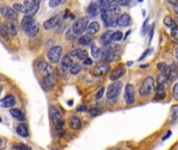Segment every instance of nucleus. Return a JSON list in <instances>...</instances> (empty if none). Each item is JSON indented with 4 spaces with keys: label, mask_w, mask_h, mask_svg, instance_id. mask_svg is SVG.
I'll return each mask as SVG.
<instances>
[{
    "label": "nucleus",
    "mask_w": 178,
    "mask_h": 150,
    "mask_svg": "<svg viewBox=\"0 0 178 150\" xmlns=\"http://www.w3.org/2000/svg\"><path fill=\"white\" fill-rule=\"evenodd\" d=\"M49 114H50L51 121H52V123H53L54 127H55V130L57 133H61L62 130V127H64V125H65L62 114L59 113V110H57L56 107L53 106V105H51V106L49 107Z\"/></svg>",
    "instance_id": "1"
},
{
    "label": "nucleus",
    "mask_w": 178,
    "mask_h": 150,
    "mask_svg": "<svg viewBox=\"0 0 178 150\" xmlns=\"http://www.w3.org/2000/svg\"><path fill=\"white\" fill-rule=\"evenodd\" d=\"M155 90V81L152 77H147L143 81V85L140 88V95L142 97H147L150 94H152Z\"/></svg>",
    "instance_id": "2"
},
{
    "label": "nucleus",
    "mask_w": 178,
    "mask_h": 150,
    "mask_svg": "<svg viewBox=\"0 0 178 150\" xmlns=\"http://www.w3.org/2000/svg\"><path fill=\"white\" fill-rule=\"evenodd\" d=\"M88 26H89L88 18H80V19L75 21L71 28H72L73 33L76 36H81L82 33L88 29Z\"/></svg>",
    "instance_id": "3"
},
{
    "label": "nucleus",
    "mask_w": 178,
    "mask_h": 150,
    "mask_svg": "<svg viewBox=\"0 0 178 150\" xmlns=\"http://www.w3.org/2000/svg\"><path fill=\"white\" fill-rule=\"evenodd\" d=\"M62 54V48L61 46H54L48 50L47 52V59L52 64H57L59 62Z\"/></svg>",
    "instance_id": "4"
},
{
    "label": "nucleus",
    "mask_w": 178,
    "mask_h": 150,
    "mask_svg": "<svg viewBox=\"0 0 178 150\" xmlns=\"http://www.w3.org/2000/svg\"><path fill=\"white\" fill-rule=\"evenodd\" d=\"M122 83L121 81H115L114 83L108 86L107 88V92H106V97L108 100H112L115 98H117L119 96L120 92L122 90Z\"/></svg>",
    "instance_id": "5"
},
{
    "label": "nucleus",
    "mask_w": 178,
    "mask_h": 150,
    "mask_svg": "<svg viewBox=\"0 0 178 150\" xmlns=\"http://www.w3.org/2000/svg\"><path fill=\"white\" fill-rule=\"evenodd\" d=\"M56 83V77L54 74H50V75H46L44 76L43 80H42V88L44 89V91L49 92L51 91L52 89L54 88Z\"/></svg>",
    "instance_id": "6"
},
{
    "label": "nucleus",
    "mask_w": 178,
    "mask_h": 150,
    "mask_svg": "<svg viewBox=\"0 0 178 150\" xmlns=\"http://www.w3.org/2000/svg\"><path fill=\"white\" fill-rule=\"evenodd\" d=\"M1 12V15L3 16L5 19H7L9 21H16L18 20V12L14 9H10V7H1L0 10Z\"/></svg>",
    "instance_id": "7"
},
{
    "label": "nucleus",
    "mask_w": 178,
    "mask_h": 150,
    "mask_svg": "<svg viewBox=\"0 0 178 150\" xmlns=\"http://www.w3.org/2000/svg\"><path fill=\"white\" fill-rule=\"evenodd\" d=\"M124 99L127 104H132L134 102V88L131 83H128L125 87Z\"/></svg>",
    "instance_id": "8"
},
{
    "label": "nucleus",
    "mask_w": 178,
    "mask_h": 150,
    "mask_svg": "<svg viewBox=\"0 0 178 150\" xmlns=\"http://www.w3.org/2000/svg\"><path fill=\"white\" fill-rule=\"evenodd\" d=\"M36 67H38V69L40 70L42 73H43L44 76L54 74L53 67H52L51 65H49L48 63L44 62V60H40V62H38V64H36Z\"/></svg>",
    "instance_id": "9"
},
{
    "label": "nucleus",
    "mask_w": 178,
    "mask_h": 150,
    "mask_svg": "<svg viewBox=\"0 0 178 150\" xmlns=\"http://www.w3.org/2000/svg\"><path fill=\"white\" fill-rule=\"evenodd\" d=\"M108 71H109L108 64H105V63H104V64H100V65L96 66L93 69V71H92V73L95 76H104L108 73Z\"/></svg>",
    "instance_id": "10"
},
{
    "label": "nucleus",
    "mask_w": 178,
    "mask_h": 150,
    "mask_svg": "<svg viewBox=\"0 0 178 150\" xmlns=\"http://www.w3.org/2000/svg\"><path fill=\"white\" fill-rule=\"evenodd\" d=\"M101 12V7L98 2H92L87 10V15L90 18H95Z\"/></svg>",
    "instance_id": "11"
},
{
    "label": "nucleus",
    "mask_w": 178,
    "mask_h": 150,
    "mask_svg": "<svg viewBox=\"0 0 178 150\" xmlns=\"http://www.w3.org/2000/svg\"><path fill=\"white\" fill-rule=\"evenodd\" d=\"M59 22H61L59 16L56 15V16H54V17L50 18V19H48L47 21H45L43 24V27H44V29H46V30H50L52 28L56 27V26L59 24Z\"/></svg>",
    "instance_id": "12"
},
{
    "label": "nucleus",
    "mask_w": 178,
    "mask_h": 150,
    "mask_svg": "<svg viewBox=\"0 0 178 150\" xmlns=\"http://www.w3.org/2000/svg\"><path fill=\"white\" fill-rule=\"evenodd\" d=\"M126 70H125V66H119L118 68H116L109 75V79L112 81H117L119 78H121L123 75L125 74Z\"/></svg>",
    "instance_id": "13"
},
{
    "label": "nucleus",
    "mask_w": 178,
    "mask_h": 150,
    "mask_svg": "<svg viewBox=\"0 0 178 150\" xmlns=\"http://www.w3.org/2000/svg\"><path fill=\"white\" fill-rule=\"evenodd\" d=\"M39 29H40V25H39V23L35 20L24 31L28 37H31V38H32V37H36L39 33Z\"/></svg>",
    "instance_id": "14"
},
{
    "label": "nucleus",
    "mask_w": 178,
    "mask_h": 150,
    "mask_svg": "<svg viewBox=\"0 0 178 150\" xmlns=\"http://www.w3.org/2000/svg\"><path fill=\"white\" fill-rule=\"evenodd\" d=\"M15 104H16V98L13 95H6L4 98L1 99V102H0V105L2 107H7V109L13 107Z\"/></svg>",
    "instance_id": "15"
},
{
    "label": "nucleus",
    "mask_w": 178,
    "mask_h": 150,
    "mask_svg": "<svg viewBox=\"0 0 178 150\" xmlns=\"http://www.w3.org/2000/svg\"><path fill=\"white\" fill-rule=\"evenodd\" d=\"M70 54H71L73 57H76V59L81 60H85L88 59V51L87 50L80 49V48L73 49Z\"/></svg>",
    "instance_id": "16"
},
{
    "label": "nucleus",
    "mask_w": 178,
    "mask_h": 150,
    "mask_svg": "<svg viewBox=\"0 0 178 150\" xmlns=\"http://www.w3.org/2000/svg\"><path fill=\"white\" fill-rule=\"evenodd\" d=\"M121 49V46L117 43H111L108 45H105L103 47V51L102 53H112V54H116L119 50Z\"/></svg>",
    "instance_id": "17"
},
{
    "label": "nucleus",
    "mask_w": 178,
    "mask_h": 150,
    "mask_svg": "<svg viewBox=\"0 0 178 150\" xmlns=\"http://www.w3.org/2000/svg\"><path fill=\"white\" fill-rule=\"evenodd\" d=\"M3 25H4L5 29L7 30V33H9V35L16 36L18 33V27L14 23V21H6Z\"/></svg>",
    "instance_id": "18"
},
{
    "label": "nucleus",
    "mask_w": 178,
    "mask_h": 150,
    "mask_svg": "<svg viewBox=\"0 0 178 150\" xmlns=\"http://www.w3.org/2000/svg\"><path fill=\"white\" fill-rule=\"evenodd\" d=\"M130 22H131L130 16L128 14H122V15H120L117 24L118 26H129Z\"/></svg>",
    "instance_id": "19"
},
{
    "label": "nucleus",
    "mask_w": 178,
    "mask_h": 150,
    "mask_svg": "<svg viewBox=\"0 0 178 150\" xmlns=\"http://www.w3.org/2000/svg\"><path fill=\"white\" fill-rule=\"evenodd\" d=\"M112 31H105L104 33H102V36L100 37V42L102 43V45H108V44L112 43Z\"/></svg>",
    "instance_id": "20"
},
{
    "label": "nucleus",
    "mask_w": 178,
    "mask_h": 150,
    "mask_svg": "<svg viewBox=\"0 0 178 150\" xmlns=\"http://www.w3.org/2000/svg\"><path fill=\"white\" fill-rule=\"evenodd\" d=\"M178 77V67L177 65L172 64L170 66V72L168 75V79L170 81H175Z\"/></svg>",
    "instance_id": "21"
},
{
    "label": "nucleus",
    "mask_w": 178,
    "mask_h": 150,
    "mask_svg": "<svg viewBox=\"0 0 178 150\" xmlns=\"http://www.w3.org/2000/svg\"><path fill=\"white\" fill-rule=\"evenodd\" d=\"M17 133L19 135L20 137H23V138H27L29 136V131H28V128L26 124L24 123H20L19 125L17 126Z\"/></svg>",
    "instance_id": "22"
},
{
    "label": "nucleus",
    "mask_w": 178,
    "mask_h": 150,
    "mask_svg": "<svg viewBox=\"0 0 178 150\" xmlns=\"http://www.w3.org/2000/svg\"><path fill=\"white\" fill-rule=\"evenodd\" d=\"M9 114L12 115V117H14L15 119H17L18 121H24L25 120V116L23 114V112L19 109H10Z\"/></svg>",
    "instance_id": "23"
},
{
    "label": "nucleus",
    "mask_w": 178,
    "mask_h": 150,
    "mask_svg": "<svg viewBox=\"0 0 178 150\" xmlns=\"http://www.w3.org/2000/svg\"><path fill=\"white\" fill-rule=\"evenodd\" d=\"M99 30H100V25H99L98 22L94 21V22H91L90 24H89L87 33H89V35L93 36V35H95V33H98Z\"/></svg>",
    "instance_id": "24"
},
{
    "label": "nucleus",
    "mask_w": 178,
    "mask_h": 150,
    "mask_svg": "<svg viewBox=\"0 0 178 150\" xmlns=\"http://www.w3.org/2000/svg\"><path fill=\"white\" fill-rule=\"evenodd\" d=\"M69 125L70 127L72 128V129L74 130H78L81 128V121L78 117H72L71 119H70V122H69Z\"/></svg>",
    "instance_id": "25"
},
{
    "label": "nucleus",
    "mask_w": 178,
    "mask_h": 150,
    "mask_svg": "<svg viewBox=\"0 0 178 150\" xmlns=\"http://www.w3.org/2000/svg\"><path fill=\"white\" fill-rule=\"evenodd\" d=\"M61 64H62V67L65 68V69H68V68L70 69V68L72 67V65L74 64V63L72 62V59L70 57V55L69 54H66V55H64V57L62 59Z\"/></svg>",
    "instance_id": "26"
},
{
    "label": "nucleus",
    "mask_w": 178,
    "mask_h": 150,
    "mask_svg": "<svg viewBox=\"0 0 178 150\" xmlns=\"http://www.w3.org/2000/svg\"><path fill=\"white\" fill-rule=\"evenodd\" d=\"M33 18H32V16H28V15H26L24 18H23V20H22V22H21V27H22V29L23 30H25L26 28L29 26L31 23L33 22Z\"/></svg>",
    "instance_id": "27"
},
{
    "label": "nucleus",
    "mask_w": 178,
    "mask_h": 150,
    "mask_svg": "<svg viewBox=\"0 0 178 150\" xmlns=\"http://www.w3.org/2000/svg\"><path fill=\"white\" fill-rule=\"evenodd\" d=\"M78 42H79V44L81 46H88V45H90V44L92 43V36L89 35V33H87V35H83V36H81L79 38Z\"/></svg>",
    "instance_id": "28"
},
{
    "label": "nucleus",
    "mask_w": 178,
    "mask_h": 150,
    "mask_svg": "<svg viewBox=\"0 0 178 150\" xmlns=\"http://www.w3.org/2000/svg\"><path fill=\"white\" fill-rule=\"evenodd\" d=\"M117 59H118L117 55L112 54V53H102V56H101L102 62H104V63H112Z\"/></svg>",
    "instance_id": "29"
},
{
    "label": "nucleus",
    "mask_w": 178,
    "mask_h": 150,
    "mask_svg": "<svg viewBox=\"0 0 178 150\" xmlns=\"http://www.w3.org/2000/svg\"><path fill=\"white\" fill-rule=\"evenodd\" d=\"M168 86V80H167V76L164 74H161L157 76V88L166 89Z\"/></svg>",
    "instance_id": "30"
},
{
    "label": "nucleus",
    "mask_w": 178,
    "mask_h": 150,
    "mask_svg": "<svg viewBox=\"0 0 178 150\" xmlns=\"http://www.w3.org/2000/svg\"><path fill=\"white\" fill-rule=\"evenodd\" d=\"M157 69L161 71V74L166 75L167 77H168L169 72H170V67L166 64V63H159V64H157Z\"/></svg>",
    "instance_id": "31"
},
{
    "label": "nucleus",
    "mask_w": 178,
    "mask_h": 150,
    "mask_svg": "<svg viewBox=\"0 0 178 150\" xmlns=\"http://www.w3.org/2000/svg\"><path fill=\"white\" fill-rule=\"evenodd\" d=\"M91 54L94 59H99L100 57V54H101V50L97 47L95 44H92L91 46Z\"/></svg>",
    "instance_id": "32"
},
{
    "label": "nucleus",
    "mask_w": 178,
    "mask_h": 150,
    "mask_svg": "<svg viewBox=\"0 0 178 150\" xmlns=\"http://www.w3.org/2000/svg\"><path fill=\"white\" fill-rule=\"evenodd\" d=\"M165 97H166V89H163V88H157L156 90V93H155V97L154 99L155 100H163Z\"/></svg>",
    "instance_id": "33"
},
{
    "label": "nucleus",
    "mask_w": 178,
    "mask_h": 150,
    "mask_svg": "<svg viewBox=\"0 0 178 150\" xmlns=\"http://www.w3.org/2000/svg\"><path fill=\"white\" fill-rule=\"evenodd\" d=\"M164 24L167 26V27H169V28H174V27H176V24H175V22H174V20L172 19L170 16H167L166 18L164 19Z\"/></svg>",
    "instance_id": "34"
},
{
    "label": "nucleus",
    "mask_w": 178,
    "mask_h": 150,
    "mask_svg": "<svg viewBox=\"0 0 178 150\" xmlns=\"http://www.w3.org/2000/svg\"><path fill=\"white\" fill-rule=\"evenodd\" d=\"M41 0H24V4L25 7L27 9H31V7H35L36 5H39Z\"/></svg>",
    "instance_id": "35"
},
{
    "label": "nucleus",
    "mask_w": 178,
    "mask_h": 150,
    "mask_svg": "<svg viewBox=\"0 0 178 150\" xmlns=\"http://www.w3.org/2000/svg\"><path fill=\"white\" fill-rule=\"evenodd\" d=\"M13 9L16 10L17 12L19 13H22V14H27V7H25L24 4H20V3H15L14 6H13Z\"/></svg>",
    "instance_id": "36"
},
{
    "label": "nucleus",
    "mask_w": 178,
    "mask_h": 150,
    "mask_svg": "<svg viewBox=\"0 0 178 150\" xmlns=\"http://www.w3.org/2000/svg\"><path fill=\"white\" fill-rule=\"evenodd\" d=\"M80 71H81V67H80V65L77 64V63H74V64L72 65V67L70 68V72H71V74H74V75L78 74Z\"/></svg>",
    "instance_id": "37"
},
{
    "label": "nucleus",
    "mask_w": 178,
    "mask_h": 150,
    "mask_svg": "<svg viewBox=\"0 0 178 150\" xmlns=\"http://www.w3.org/2000/svg\"><path fill=\"white\" fill-rule=\"evenodd\" d=\"M171 118L172 120H178V104L171 107Z\"/></svg>",
    "instance_id": "38"
},
{
    "label": "nucleus",
    "mask_w": 178,
    "mask_h": 150,
    "mask_svg": "<svg viewBox=\"0 0 178 150\" xmlns=\"http://www.w3.org/2000/svg\"><path fill=\"white\" fill-rule=\"evenodd\" d=\"M65 2H67V0H49V6L56 7V6H59V5L64 4Z\"/></svg>",
    "instance_id": "39"
},
{
    "label": "nucleus",
    "mask_w": 178,
    "mask_h": 150,
    "mask_svg": "<svg viewBox=\"0 0 178 150\" xmlns=\"http://www.w3.org/2000/svg\"><path fill=\"white\" fill-rule=\"evenodd\" d=\"M12 150H31V148L25 144H16L12 147Z\"/></svg>",
    "instance_id": "40"
},
{
    "label": "nucleus",
    "mask_w": 178,
    "mask_h": 150,
    "mask_svg": "<svg viewBox=\"0 0 178 150\" xmlns=\"http://www.w3.org/2000/svg\"><path fill=\"white\" fill-rule=\"evenodd\" d=\"M123 38V33L122 31L118 30V31H115L114 33H112V41L115 42H119L120 40H122Z\"/></svg>",
    "instance_id": "41"
},
{
    "label": "nucleus",
    "mask_w": 178,
    "mask_h": 150,
    "mask_svg": "<svg viewBox=\"0 0 178 150\" xmlns=\"http://www.w3.org/2000/svg\"><path fill=\"white\" fill-rule=\"evenodd\" d=\"M75 37H76V35H75V33H73L72 28H70V29H68V30H67V33H66V38H67V40L73 41V40H75Z\"/></svg>",
    "instance_id": "42"
},
{
    "label": "nucleus",
    "mask_w": 178,
    "mask_h": 150,
    "mask_svg": "<svg viewBox=\"0 0 178 150\" xmlns=\"http://www.w3.org/2000/svg\"><path fill=\"white\" fill-rule=\"evenodd\" d=\"M0 36H1L4 40H9V33H7V30L5 29L4 25H2L1 27H0Z\"/></svg>",
    "instance_id": "43"
},
{
    "label": "nucleus",
    "mask_w": 178,
    "mask_h": 150,
    "mask_svg": "<svg viewBox=\"0 0 178 150\" xmlns=\"http://www.w3.org/2000/svg\"><path fill=\"white\" fill-rule=\"evenodd\" d=\"M148 23H149V20H145V22L143 23L142 25V29H141V33H142V36H145L146 33H147V30H148Z\"/></svg>",
    "instance_id": "44"
},
{
    "label": "nucleus",
    "mask_w": 178,
    "mask_h": 150,
    "mask_svg": "<svg viewBox=\"0 0 178 150\" xmlns=\"http://www.w3.org/2000/svg\"><path fill=\"white\" fill-rule=\"evenodd\" d=\"M130 1H131V0H117L116 2L119 6H127V5L130 3Z\"/></svg>",
    "instance_id": "45"
},
{
    "label": "nucleus",
    "mask_w": 178,
    "mask_h": 150,
    "mask_svg": "<svg viewBox=\"0 0 178 150\" xmlns=\"http://www.w3.org/2000/svg\"><path fill=\"white\" fill-rule=\"evenodd\" d=\"M171 36L173 37V38L176 41H178V27H177V26H176V27H174V28H172Z\"/></svg>",
    "instance_id": "46"
},
{
    "label": "nucleus",
    "mask_w": 178,
    "mask_h": 150,
    "mask_svg": "<svg viewBox=\"0 0 178 150\" xmlns=\"http://www.w3.org/2000/svg\"><path fill=\"white\" fill-rule=\"evenodd\" d=\"M173 97L175 100H178V83L174 86L173 88Z\"/></svg>",
    "instance_id": "47"
},
{
    "label": "nucleus",
    "mask_w": 178,
    "mask_h": 150,
    "mask_svg": "<svg viewBox=\"0 0 178 150\" xmlns=\"http://www.w3.org/2000/svg\"><path fill=\"white\" fill-rule=\"evenodd\" d=\"M151 51H152V49H147V50H145V51H144V53L140 56V59H138V60H143L146 56H147V55H148L149 53H151Z\"/></svg>",
    "instance_id": "48"
},
{
    "label": "nucleus",
    "mask_w": 178,
    "mask_h": 150,
    "mask_svg": "<svg viewBox=\"0 0 178 150\" xmlns=\"http://www.w3.org/2000/svg\"><path fill=\"white\" fill-rule=\"evenodd\" d=\"M89 113H90V115L92 116V117H96V116H98L99 114H100V112H99L97 109H92Z\"/></svg>",
    "instance_id": "49"
},
{
    "label": "nucleus",
    "mask_w": 178,
    "mask_h": 150,
    "mask_svg": "<svg viewBox=\"0 0 178 150\" xmlns=\"http://www.w3.org/2000/svg\"><path fill=\"white\" fill-rule=\"evenodd\" d=\"M115 1H117V0H103V7H106V6H108V5L112 4ZM103 7H102V9H103Z\"/></svg>",
    "instance_id": "50"
},
{
    "label": "nucleus",
    "mask_w": 178,
    "mask_h": 150,
    "mask_svg": "<svg viewBox=\"0 0 178 150\" xmlns=\"http://www.w3.org/2000/svg\"><path fill=\"white\" fill-rule=\"evenodd\" d=\"M103 92H104V88H101L100 90H99L98 92H97L96 94V98L97 99H100L102 96H103Z\"/></svg>",
    "instance_id": "51"
},
{
    "label": "nucleus",
    "mask_w": 178,
    "mask_h": 150,
    "mask_svg": "<svg viewBox=\"0 0 178 150\" xmlns=\"http://www.w3.org/2000/svg\"><path fill=\"white\" fill-rule=\"evenodd\" d=\"M153 33H154V25L152 26V27H151V30H150V36H149V43H151V41H152Z\"/></svg>",
    "instance_id": "52"
},
{
    "label": "nucleus",
    "mask_w": 178,
    "mask_h": 150,
    "mask_svg": "<svg viewBox=\"0 0 178 150\" xmlns=\"http://www.w3.org/2000/svg\"><path fill=\"white\" fill-rule=\"evenodd\" d=\"M92 64H93V60L92 59H89L88 57L87 60H83V65H92Z\"/></svg>",
    "instance_id": "53"
},
{
    "label": "nucleus",
    "mask_w": 178,
    "mask_h": 150,
    "mask_svg": "<svg viewBox=\"0 0 178 150\" xmlns=\"http://www.w3.org/2000/svg\"><path fill=\"white\" fill-rule=\"evenodd\" d=\"M168 2H170V3H172L173 5L178 4V0H168Z\"/></svg>",
    "instance_id": "54"
},
{
    "label": "nucleus",
    "mask_w": 178,
    "mask_h": 150,
    "mask_svg": "<svg viewBox=\"0 0 178 150\" xmlns=\"http://www.w3.org/2000/svg\"><path fill=\"white\" fill-rule=\"evenodd\" d=\"M77 110H78V112H82V110L85 112V105H83V106H82V105H80V106L78 107Z\"/></svg>",
    "instance_id": "55"
},
{
    "label": "nucleus",
    "mask_w": 178,
    "mask_h": 150,
    "mask_svg": "<svg viewBox=\"0 0 178 150\" xmlns=\"http://www.w3.org/2000/svg\"><path fill=\"white\" fill-rule=\"evenodd\" d=\"M173 10H174V13H176V14L178 15V4L173 5Z\"/></svg>",
    "instance_id": "56"
},
{
    "label": "nucleus",
    "mask_w": 178,
    "mask_h": 150,
    "mask_svg": "<svg viewBox=\"0 0 178 150\" xmlns=\"http://www.w3.org/2000/svg\"><path fill=\"white\" fill-rule=\"evenodd\" d=\"M171 133H172L171 131H169V133H168V135H167V136H165L164 138H163V140L165 141V140H167V139H169L170 137H171Z\"/></svg>",
    "instance_id": "57"
},
{
    "label": "nucleus",
    "mask_w": 178,
    "mask_h": 150,
    "mask_svg": "<svg viewBox=\"0 0 178 150\" xmlns=\"http://www.w3.org/2000/svg\"><path fill=\"white\" fill-rule=\"evenodd\" d=\"M175 59H176L177 62H178V48L175 50Z\"/></svg>",
    "instance_id": "58"
},
{
    "label": "nucleus",
    "mask_w": 178,
    "mask_h": 150,
    "mask_svg": "<svg viewBox=\"0 0 178 150\" xmlns=\"http://www.w3.org/2000/svg\"><path fill=\"white\" fill-rule=\"evenodd\" d=\"M4 148H5V142H4L3 139H2V147H1V150H4Z\"/></svg>",
    "instance_id": "59"
},
{
    "label": "nucleus",
    "mask_w": 178,
    "mask_h": 150,
    "mask_svg": "<svg viewBox=\"0 0 178 150\" xmlns=\"http://www.w3.org/2000/svg\"><path fill=\"white\" fill-rule=\"evenodd\" d=\"M129 33H130V30H128L127 33H126V35H125V37H124V39H126V38H127V36L129 35Z\"/></svg>",
    "instance_id": "60"
},
{
    "label": "nucleus",
    "mask_w": 178,
    "mask_h": 150,
    "mask_svg": "<svg viewBox=\"0 0 178 150\" xmlns=\"http://www.w3.org/2000/svg\"><path fill=\"white\" fill-rule=\"evenodd\" d=\"M148 67V65H142V66H140V68H143V69H144V68H147Z\"/></svg>",
    "instance_id": "61"
},
{
    "label": "nucleus",
    "mask_w": 178,
    "mask_h": 150,
    "mask_svg": "<svg viewBox=\"0 0 178 150\" xmlns=\"http://www.w3.org/2000/svg\"><path fill=\"white\" fill-rule=\"evenodd\" d=\"M132 64H133L132 62H128V63H127V66H131Z\"/></svg>",
    "instance_id": "62"
},
{
    "label": "nucleus",
    "mask_w": 178,
    "mask_h": 150,
    "mask_svg": "<svg viewBox=\"0 0 178 150\" xmlns=\"http://www.w3.org/2000/svg\"><path fill=\"white\" fill-rule=\"evenodd\" d=\"M137 1H138V2H143L144 0H137Z\"/></svg>",
    "instance_id": "63"
},
{
    "label": "nucleus",
    "mask_w": 178,
    "mask_h": 150,
    "mask_svg": "<svg viewBox=\"0 0 178 150\" xmlns=\"http://www.w3.org/2000/svg\"><path fill=\"white\" fill-rule=\"evenodd\" d=\"M52 150H61V149H52Z\"/></svg>",
    "instance_id": "64"
}]
</instances>
